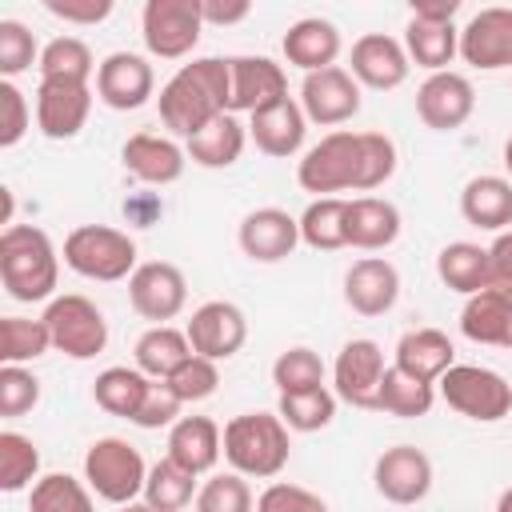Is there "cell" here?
I'll list each match as a JSON object with an SVG mask.
<instances>
[{"label":"cell","mask_w":512,"mask_h":512,"mask_svg":"<svg viewBox=\"0 0 512 512\" xmlns=\"http://www.w3.org/2000/svg\"><path fill=\"white\" fill-rule=\"evenodd\" d=\"M160 120L172 136L192 140L232 104V68L224 56H200L180 64L176 76L160 88Z\"/></svg>","instance_id":"cell-1"},{"label":"cell","mask_w":512,"mask_h":512,"mask_svg":"<svg viewBox=\"0 0 512 512\" xmlns=\"http://www.w3.org/2000/svg\"><path fill=\"white\" fill-rule=\"evenodd\" d=\"M0 280H4V292L20 304H36L56 292L60 256L44 228L12 224L0 232Z\"/></svg>","instance_id":"cell-2"},{"label":"cell","mask_w":512,"mask_h":512,"mask_svg":"<svg viewBox=\"0 0 512 512\" xmlns=\"http://www.w3.org/2000/svg\"><path fill=\"white\" fill-rule=\"evenodd\" d=\"M292 452L288 424L276 412H240L224 424V460L244 480H272L284 472Z\"/></svg>","instance_id":"cell-3"},{"label":"cell","mask_w":512,"mask_h":512,"mask_svg":"<svg viewBox=\"0 0 512 512\" xmlns=\"http://www.w3.org/2000/svg\"><path fill=\"white\" fill-rule=\"evenodd\" d=\"M64 264L84 276V280H100V284H116L128 280L140 264H136V240L120 228L108 224H80L64 236Z\"/></svg>","instance_id":"cell-4"},{"label":"cell","mask_w":512,"mask_h":512,"mask_svg":"<svg viewBox=\"0 0 512 512\" xmlns=\"http://www.w3.org/2000/svg\"><path fill=\"white\" fill-rule=\"evenodd\" d=\"M84 480H88V488H92L100 500L124 508V504H132L136 496H144L148 464H144L140 448H132L128 440H120V436H100V440H92L88 452H84Z\"/></svg>","instance_id":"cell-5"},{"label":"cell","mask_w":512,"mask_h":512,"mask_svg":"<svg viewBox=\"0 0 512 512\" xmlns=\"http://www.w3.org/2000/svg\"><path fill=\"white\" fill-rule=\"evenodd\" d=\"M436 392L448 408H456L460 416L476 420V424H496L512 412V384L480 364H452L440 380Z\"/></svg>","instance_id":"cell-6"},{"label":"cell","mask_w":512,"mask_h":512,"mask_svg":"<svg viewBox=\"0 0 512 512\" xmlns=\"http://www.w3.org/2000/svg\"><path fill=\"white\" fill-rule=\"evenodd\" d=\"M360 168V132H328L304 152V160L296 164V180L320 200L332 192H360Z\"/></svg>","instance_id":"cell-7"},{"label":"cell","mask_w":512,"mask_h":512,"mask_svg":"<svg viewBox=\"0 0 512 512\" xmlns=\"http://www.w3.org/2000/svg\"><path fill=\"white\" fill-rule=\"evenodd\" d=\"M40 320L52 332V348L64 352V356H72V360H92L108 344V320H104V312L88 296H80V292L52 296Z\"/></svg>","instance_id":"cell-8"},{"label":"cell","mask_w":512,"mask_h":512,"mask_svg":"<svg viewBox=\"0 0 512 512\" xmlns=\"http://www.w3.org/2000/svg\"><path fill=\"white\" fill-rule=\"evenodd\" d=\"M204 32L200 0H148L140 12L144 48L160 60H184Z\"/></svg>","instance_id":"cell-9"},{"label":"cell","mask_w":512,"mask_h":512,"mask_svg":"<svg viewBox=\"0 0 512 512\" xmlns=\"http://www.w3.org/2000/svg\"><path fill=\"white\" fill-rule=\"evenodd\" d=\"M384 372H388V364H384V348L376 340H348L332 364V392H336V400H344L352 408L376 412Z\"/></svg>","instance_id":"cell-10"},{"label":"cell","mask_w":512,"mask_h":512,"mask_svg":"<svg viewBox=\"0 0 512 512\" xmlns=\"http://www.w3.org/2000/svg\"><path fill=\"white\" fill-rule=\"evenodd\" d=\"M92 112V84L88 80H64L48 76L36 88V128L48 140H72L88 124Z\"/></svg>","instance_id":"cell-11"},{"label":"cell","mask_w":512,"mask_h":512,"mask_svg":"<svg viewBox=\"0 0 512 512\" xmlns=\"http://www.w3.org/2000/svg\"><path fill=\"white\" fill-rule=\"evenodd\" d=\"M128 304L152 320V324H168L184 312L188 304V280L176 264L168 260H148L128 276Z\"/></svg>","instance_id":"cell-12"},{"label":"cell","mask_w":512,"mask_h":512,"mask_svg":"<svg viewBox=\"0 0 512 512\" xmlns=\"http://www.w3.org/2000/svg\"><path fill=\"white\" fill-rule=\"evenodd\" d=\"M184 336H188V344H192L196 356L220 364V360H228V356H236V352L244 348V340H248V320H244V312H240L232 300H204V304L188 316Z\"/></svg>","instance_id":"cell-13"},{"label":"cell","mask_w":512,"mask_h":512,"mask_svg":"<svg viewBox=\"0 0 512 512\" xmlns=\"http://www.w3.org/2000/svg\"><path fill=\"white\" fill-rule=\"evenodd\" d=\"M372 484L388 504H420L432 488V460L416 444H392L376 456Z\"/></svg>","instance_id":"cell-14"},{"label":"cell","mask_w":512,"mask_h":512,"mask_svg":"<svg viewBox=\"0 0 512 512\" xmlns=\"http://www.w3.org/2000/svg\"><path fill=\"white\" fill-rule=\"evenodd\" d=\"M156 92V72L144 56L136 52H108L96 68V96L112 112H136L152 100Z\"/></svg>","instance_id":"cell-15"},{"label":"cell","mask_w":512,"mask_h":512,"mask_svg":"<svg viewBox=\"0 0 512 512\" xmlns=\"http://www.w3.org/2000/svg\"><path fill=\"white\" fill-rule=\"evenodd\" d=\"M300 108L312 124L336 128L360 112V84L340 64H332L324 72H308L300 84Z\"/></svg>","instance_id":"cell-16"},{"label":"cell","mask_w":512,"mask_h":512,"mask_svg":"<svg viewBox=\"0 0 512 512\" xmlns=\"http://www.w3.org/2000/svg\"><path fill=\"white\" fill-rule=\"evenodd\" d=\"M476 108V88L468 76L460 72H432L420 88H416V116L432 128V132H452L464 128L468 116Z\"/></svg>","instance_id":"cell-17"},{"label":"cell","mask_w":512,"mask_h":512,"mask_svg":"<svg viewBox=\"0 0 512 512\" xmlns=\"http://www.w3.org/2000/svg\"><path fill=\"white\" fill-rule=\"evenodd\" d=\"M460 60L480 72L512 68V8H480L460 28Z\"/></svg>","instance_id":"cell-18"},{"label":"cell","mask_w":512,"mask_h":512,"mask_svg":"<svg viewBox=\"0 0 512 512\" xmlns=\"http://www.w3.org/2000/svg\"><path fill=\"white\" fill-rule=\"evenodd\" d=\"M348 64H352V68H348L352 80L364 84V88H376V92L400 88V84L408 80V68H412L404 44H400L396 36H388V32H368V36H360V40L352 44Z\"/></svg>","instance_id":"cell-19"},{"label":"cell","mask_w":512,"mask_h":512,"mask_svg":"<svg viewBox=\"0 0 512 512\" xmlns=\"http://www.w3.org/2000/svg\"><path fill=\"white\" fill-rule=\"evenodd\" d=\"M228 68H232V104L228 112H260V108H272L280 100H288V76L276 60L268 56H228Z\"/></svg>","instance_id":"cell-20"},{"label":"cell","mask_w":512,"mask_h":512,"mask_svg":"<svg viewBox=\"0 0 512 512\" xmlns=\"http://www.w3.org/2000/svg\"><path fill=\"white\" fill-rule=\"evenodd\" d=\"M240 252L256 264H276V260H288L300 244V220L288 216L284 208H256L240 220Z\"/></svg>","instance_id":"cell-21"},{"label":"cell","mask_w":512,"mask_h":512,"mask_svg":"<svg viewBox=\"0 0 512 512\" xmlns=\"http://www.w3.org/2000/svg\"><path fill=\"white\" fill-rule=\"evenodd\" d=\"M344 300L360 316H384L400 300V272L384 256H360L344 272Z\"/></svg>","instance_id":"cell-22"},{"label":"cell","mask_w":512,"mask_h":512,"mask_svg":"<svg viewBox=\"0 0 512 512\" xmlns=\"http://www.w3.org/2000/svg\"><path fill=\"white\" fill-rule=\"evenodd\" d=\"M120 160L124 168L140 180V184H176L184 176V164H188V152L172 140V136H156V132H136L124 140L120 148Z\"/></svg>","instance_id":"cell-23"},{"label":"cell","mask_w":512,"mask_h":512,"mask_svg":"<svg viewBox=\"0 0 512 512\" xmlns=\"http://www.w3.org/2000/svg\"><path fill=\"white\" fill-rule=\"evenodd\" d=\"M304 132H308V116H304L300 100H292V96L272 104V108L252 112V120H248V136L256 140V148L264 156H276V160L296 156L304 144Z\"/></svg>","instance_id":"cell-24"},{"label":"cell","mask_w":512,"mask_h":512,"mask_svg":"<svg viewBox=\"0 0 512 512\" xmlns=\"http://www.w3.org/2000/svg\"><path fill=\"white\" fill-rule=\"evenodd\" d=\"M220 452H224V432L208 416H180L168 428V460H176L192 476L212 472L216 460H220Z\"/></svg>","instance_id":"cell-25"},{"label":"cell","mask_w":512,"mask_h":512,"mask_svg":"<svg viewBox=\"0 0 512 512\" xmlns=\"http://www.w3.org/2000/svg\"><path fill=\"white\" fill-rule=\"evenodd\" d=\"M280 48H284V60L296 64L304 76L308 72H324L340 56V28L332 20H324V16H304L284 32Z\"/></svg>","instance_id":"cell-26"},{"label":"cell","mask_w":512,"mask_h":512,"mask_svg":"<svg viewBox=\"0 0 512 512\" xmlns=\"http://www.w3.org/2000/svg\"><path fill=\"white\" fill-rule=\"evenodd\" d=\"M460 332L472 344L512 348V296L500 288H484V292L468 296L460 308Z\"/></svg>","instance_id":"cell-27"},{"label":"cell","mask_w":512,"mask_h":512,"mask_svg":"<svg viewBox=\"0 0 512 512\" xmlns=\"http://www.w3.org/2000/svg\"><path fill=\"white\" fill-rule=\"evenodd\" d=\"M452 356H456V348L440 328H412L396 340V360L392 364L400 372L424 380V384H436L452 368Z\"/></svg>","instance_id":"cell-28"},{"label":"cell","mask_w":512,"mask_h":512,"mask_svg":"<svg viewBox=\"0 0 512 512\" xmlns=\"http://www.w3.org/2000/svg\"><path fill=\"white\" fill-rule=\"evenodd\" d=\"M460 216L484 232H508L512 224V180L508 176H472L460 192Z\"/></svg>","instance_id":"cell-29"},{"label":"cell","mask_w":512,"mask_h":512,"mask_svg":"<svg viewBox=\"0 0 512 512\" xmlns=\"http://www.w3.org/2000/svg\"><path fill=\"white\" fill-rule=\"evenodd\" d=\"M400 236V208L384 196L348 200V244L364 252H380Z\"/></svg>","instance_id":"cell-30"},{"label":"cell","mask_w":512,"mask_h":512,"mask_svg":"<svg viewBox=\"0 0 512 512\" xmlns=\"http://www.w3.org/2000/svg\"><path fill=\"white\" fill-rule=\"evenodd\" d=\"M404 52L412 64L432 72H448V64L460 56V28L456 24H432V20H416L408 16L404 28Z\"/></svg>","instance_id":"cell-31"},{"label":"cell","mask_w":512,"mask_h":512,"mask_svg":"<svg viewBox=\"0 0 512 512\" xmlns=\"http://www.w3.org/2000/svg\"><path fill=\"white\" fill-rule=\"evenodd\" d=\"M436 276L444 280V288L460 292V296H476L488 288L492 268H488V248L472 244V240H452L440 248L436 256Z\"/></svg>","instance_id":"cell-32"},{"label":"cell","mask_w":512,"mask_h":512,"mask_svg":"<svg viewBox=\"0 0 512 512\" xmlns=\"http://www.w3.org/2000/svg\"><path fill=\"white\" fill-rule=\"evenodd\" d=\"M244 140H248V128H244L232 112H224V116H216L204 132H196L184 152H188V160L200 164V168H232V164L240 160V152H244Z\"/></svg>","instance_id":"cell-33"},{"label":"cell","mask_w":512,"mask_h":512,"mask_svg":"<svg viewBox=\"0 0 512 512\" xmlns=\"http://www.w3.org/2000/svg\"><path fill=\"white\" fill-rule=\"evenodd\" d=\"M132 356H136V368H140L148 380H168V376L192 356V344H188V336H184L180 328H172V324H152V328L136 340Z\"/></svg>","instance_id":"cell-34"},{"label":"cell","mask_w":512,"mask_h":512,"mask_svg":"<svg viewBox=\"0 0 512 512\" xmlns=\"http://www.w3.org/2000/svg\"><path fill=\"white\" fill-rule=\"evenodd\" d=\"M148 376L140 368H104L96 380H92V400L108 412V416H124V420H136L144 396H148Z\"/></svg>","instance_id":"cell-35"},{"label":"cell","mask_w":512,"mask_h":512,"mask_svg":"<svg viewBox=\"0 0 512 512\" xmlns=\"http://www.w3.org/2000/svg\"><path fill=\"white\" fill-rule=\"evenodd\" d=\"M300 240L316 252L348 248V200H340V196L312 200L300 216Z\"/></svg>","instance_id":"cell-36"},{"label":"cell","mask_w":512,"mask_h":512,"mask_svg":"<svg viewBox=\"0 0 512 512\" xmlns=\"http://www.w3.org/2000/svg\"><path fill=\"white\" fill-rule=\"evenodd\" d=\"M432 404H436V384H424V380L400 372L396 364H388L376 412H388V416H400V420H416V416H428Z\"/></svg>","instance_id":"cell-37"},{"label":"cell","mask_w":512,"mask_h":512,"mask_svg":"<svg viewBox=\"0 0 512 512\" xmlns=\"http://www.w3.org/2000/svg\"><path fill=\"white\" fill-rule=\"evenodd\" d=\"M196 476L188 468H180L176 460H156L148 468V484H144V504H152L156 512H180L188 504H196Z\"/></svg>","instance_id":"cell-38"},{"label":"cell","mask_w":512,"mask_h":512,"mask_svg":"<svg viewBox=\"0 0 512 512\" xmlns=\"http://www.w3.org/2000/svg\"><path fill=\"white\" fill-rule=\"evenodd\" d=\"M276 416L288 424V432H320L336 416V392H328V388L288 392L276 400Z\"/></svg>","instance_id":"cell-39"},{"label":"cell","mask_w":512,"mask_h":512,"mask_svg":"<svg viewBox=\"0 0 512 512\" xmlns=\"http://www.w3.org/2000/svg\"><path fill=\"white\" fill-rule=\"evenodd\" d=\"M28 512H96L92 508V492L68 476V472H48L32 484L28 492Z\"/></svg>","instance_id":"cell-40"},{"label":"cell","mask_w":512,"mask_h":512,"mask_svg":"<svg viewBox=\"0 0 512 512\" xmlns=\"http://www.w3.org/2000/svg\"><path fill=\"white\" fill-rule=\"evenodd\" d=\"M52 348V332L44 320H24V316H4L0 320V360L4 364H28L40 360Z\"/></svg>","instance_id":"cell-41"},{"label":"cell","mask_w":512,"mask_h":512,"mask_svg":"<svg viewBox=\"0 0 512 512\" xmlns=\"http://www.w3.org/2000/svg\"><path fill=\"white\" fill-rule=\"evenodd\" d=\"M272 384H276L280 396L324 388V360H320V352H312L308 344L284 348L276 356V364H272Z\"/></svg>","instance_id":"cell-42"},{"label":"cell","mask_w":512,"mask_h":512,"mask_svg":"<svg viewBox=\"0 0 512 512\" xmlns=\"http://www.w3.org/2000/svg\"><path fill=\"white\" fill-rule=\"evenodd\" d=\"M36 472H40V448L32 444V436L4 428L0 432V488L20 492L32 480H40Z\"/></svg>","instance_id":"cell-43"},{"label":"cell","mask_w":512,"mask_h":512,"mask_svg":"<svg viewBox=\"0 0 512 512\" xmlns=\"http://www.w3.org/2000/svg\"><path fill=\"white\" fill-rule=\"evenodd\" d=\"M40 80H48V76H64V80H88L100 64L92 60V48L80 40V36H56V40H48L44 44V52H40Z\"/></svg>","instance_id":"cell-44"},{"label":"cell","mask_w":512,"mask_h":512,"mask_svg":"<svg viewBox=\"0 0 512 512\" xmlns=\"http://www.w3.org/2000/svg\"><path fill=\"white\" fill-rule=\"evenodd\" d=\"M196 512H256L252 488L240 472H216L196 492Z\"/></svg>","instance_id":"cell-45"},{"label":"cell","mask_w":512,"mask_h":512,"mask_svg":"<svg viewBox=\"0 0 512 512\" xmlns=\"http://www.w3.org/2000/svg\"><path fill=\"white\" fill-rule=\"evenodd\" d=\"M40 52L44 48H36V36L20 20H0V76L4 80L40 64Z\"/></svg>","instance_id":"cell-46"},{"label":"cell","mask_w":512,"mask_h":512,"mask_svg":"<svg viewBox=\"0 0 512 512\" xmlns=\"http://www.w3.org/2000/svg\"><path fill=\"white\" fill-rule=\"evenodd\" d=\"M360 160H364V168H360V192H372V188L388 184L392 172H396V144H392V136H384V132H360Z\"/></svg>","instance_id":"cell-47"},{"label":"cell","mask_w":512,"mask_h":512,"mask_svg":"<svg viewBox=\"0 0 512 512\" xmlns=\"http://www.w3.org/2000/svg\"><path fill=\"white\" fill-rule=\"evenodd\" d=\"M40 404V380L24 364H4L0 368V416L16 420Z\"/></svg>","instance_id":"cell-48"},{"label":"cell","mask_w":512,"mask_h":512,"mask_svg":"<svg viewBox=\"0 0 512 512\" xmlns=\"http://www.w3.org/2000/svg\"><path fill=\"white\" fill-rule=\"evenodd\" d=\"M172 392L184 400V404H196V400H208L216 388H220V368L216 360H204V356H188L172 376H168Z\"/></svg>","instance_id":"cell-49"},{"label":"cell","mask_w":512,"mask_h":512,"mask_svg":"<svg viewBox=\"0 0 512 512\" xmlns=\"http://www.w3.org/2000/svg\"><path fill=\"white\" fill-rule=\"evenodd\" d=\"M180 408H184V400L172 392V384L168 380H152L148 384V396H144V404H140V412H136V428H172L176 420H180Z\"/></svg>","instance_id":"cell-50"},{"label":"cell","mask_w":512,"mask_h":512,"mask_svg":"<svg viewBox=\"0 0 512 512\" xmlns=\"http://www.w3.org/2000/svg\"><path fill=\"white\" fill-rule=\"evenodd\" d=\"M256 512H328V504L300 484L276 480L256 496Z\"/></svg>","instance_id":"cell-51"},{"label":"cell","mask_w":512,"mask_h":512,"mask_svg":"<svg viewBox=\"0 0 512 512\" xmlns=\"http://www.w3.org/2000/svg\"><path fill=\"white\" fill-rule=\"evenodd\" d=\"M28 128H32V112H28L24 92L12 80H0V148L20 144Z\"/></svg>","instance_id":"cell-52"},{"label":"cell","mask_w":512,"mask_h":512,"mask_svg":"<svg viewBox=\"0 0 512 512\" xmlns=\"http://www.w3.org/2000/svg\"><path fill=\"white\" fill-rule=\"evenodd\" d=\"M44 8L68 24H100L112 12V0H44Z\"/></svg>","instance_id":"cell-53"},{"label":"cell","mask_w":512,"mask_h":512,"mask_svg":"<svg viewBox=\"0 0 512 512\" xmlns=\"http://www.w3.org/2000/svg\"><path fill=\"white\" fill-rule=\"evenodd\" d=\"M488 268H492L488 288H500L512 296V228L496 232V240L488 244Z\"/></svg>","instance_id":"cell-54"},{"label":"cell","mask_w":512,"mask_h":512,"mask_svg":"<svg viewBox=\"0 0 512 512\" xmlns=\"http://www.w3.org/2000/svg\"><path fill=\"white\" fill-rule=\"evenodd\" d=\"M200 12H204V24H240L248 20L252 4L248 0H232V4H220V0H200Z\"/></svg>","instance_id":"cell-55"},{"label":"cell","mask_w":512,"mask_h":512,"mask_svg":"<svg viewBox=\"0 0 512 512\" xmlns=\"http://www.w3.org/2000/svg\"><path fill=\"white\" fill-rule=\"evenodd\" d=\"M456 12H460V0H420V4H412V16L432 20V24H452Z\"/></svg>","instance_id":"cell-56"},{"label":"cell","mask_w":512,"mask_h":512,"mask_svg":"<svg viewBox=\"0 0 512 512\" xmlns=\"http://www.w3.org/2000/svg\"><path fill=\"white\" fill-rule=\"evenodd\" d=\"M496 512H512V488H504V492H500V500H496Z\"/></svg>","instance_id":"cell-57"},{"label":"cell","mask_w":512,"mask_h":512,"mask_svg":"<svg viewBox=\"0 0 512 512\" xmlns=\"http://www.w3.org/2000/svg\"><path fill=\"white\" fill-rule=\"evenodd\" d=\"M120 512H156V508H152V504H144V500H132V504H124Z\"/></svg>","instance_id":"cell-58"},{"label":"cell","mask_w":512,"mask_h":512,"mask_svg":"<svg viewBox=\"0 0 512 512\" xmlns=\"http://www.w3.org/2000/svg\"><path fill=\"white\" fill-rule=\"evenodd\" d=\"M504 168H508V180H512V136L504 140Z\"/></svg>","instance_id":"cell-59"}]
</instances>
